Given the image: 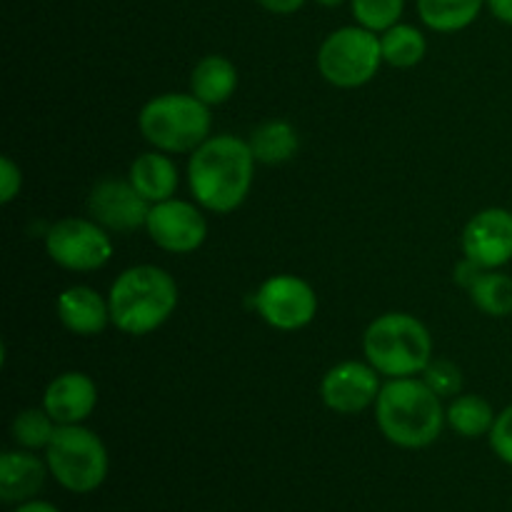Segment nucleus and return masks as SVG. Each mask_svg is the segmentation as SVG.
<instances>
[{
  "mask_svg": "<svg viewBox=\"0 0 512 512\" xmlns=\"http://www.w3.org/2000/svg\"><path fill=\"white\" fill-rule=\"evenodd\" d=\"M255 310L260 318L275 330H293L305 328L313 323L318 313V295L305 280L295 275H273L265 280L253 295Z\"/></svg>",
  "mask_w": 512,
  "mask_h": 512,
  "instance_id": "obj_9",
  "label": "nucleus"
},
{
  "mask_svg": "<svg viewBox=\"0 0 512 512\" xmlns=\"http://www.w3.org/2000/svg\"><path fill=\"white\" fill-rule=\"evenodd\" d=\"M465 258L485 270H498L512 260V213L505 208L480 210L463 230Z\"/></svg>",
  "mask_w": 512,
  "mask_h": 512,
  "instance_id": "obj_13",
  "label": "nucleus"
},
{
  "mask_svg": "<svg viewBox=\"0 0 512 512\" xmlns=\"http://www.w3.org/2000/svg\"><path fill=\"white\" fill-rule=\"evenodd\" d=\"M255 155L235 135H213L190 153L188 183L200 208L228 215L245 203L253 185Z\"/></svg>",
  "mask_w": 512,
  "mask_h": 512,
  "instance_id": "obj_1",
  "label": "nucleus"
},
{
  "mask_svg": "<svg viewBox=\"0 0 512 512\" xmlns=\"http://www.w3.org/2000/svg\"><path fill=\"white\" fill-rule=\"evenodd\" d=\"M98 405V388L85 373H63L45 388L43 408L58 425H80Z\"/></svg>",
  "mask_w": 512,
  "mask_h": 512,
  "instance_id": "obj_14",
  "label": "nucleus"
},
{
  "mask_svg": "<svg viewBox=\"0 0 512 512\" xmlns=\"http://www.w3.org/2000/svg\"><path fill=\"white\" fill-rule=\"evenodd\" d=\"M473 303L490 318H505L512 315V278L498 273V270H485L473 288L468 290Z\"/></svg>",
  "mask_w": 512,
  "mask_h": 512,
  "instance_id": "obj_23",
  "label": "nucleus"
},
{
  "mask_svg": "<svg viewBox=\"0 0 512 512\" xmlns=\"http://www.w3.org/2000/svg\"><path fill=\"white\" fill-rule=\"evenodd\" d=\"M495 418L490 403L480 395H458V398L450 403L445 420L450 423V428L455 430L463 438H480V435H490L493 430Z\"/></svg>",
  "mask_w": 512,
  "mask_h": 512,
  "instance_id": "obj_21",
  "label": "nucleus"
},
{
  "mask_svg": "<svg viewBox=\"0 0 512 512\" xmlns=\"http://www.w3.org/2000/svg\"><path fill=\"white\" fill-rule=\"evenodd\" d=\"M440 395L418 378H393L380 388L375 420L385 438L405 450H420L440 438L445 410Z\"/></svg>",
  "mask_w": 512,
  "mask_h": 512,
  "instance_id": "obj_2",
  "label": "nucleus"
},
{
  "mask_svg": "<svg viewBox=\"0 0 512 512\" xmlns=\"http://www.w3.org/2000/svg\"><path fill=\"white\" fill-rule=\"evenodd\" d=\"M150 240L168 253L185 255L198 250L208 235V223L198 205L188 200L170 198L163 203L150 205L148 220H145Z\"/></svg>",
  "mask_w": 512,
  "mask_h": 512,
  "instance_id": "obj_10",
  "label": "nucleus"
},
{
  "mask_svg": "<svg viewBox=\"0 0 512 512\" xmlns=\"http://www.w3.org/2000/svg\"><path fill=\"white\" fill-rule=\"evenodd\" d=\"M140 133L163 153H193L210 138V105L193 93H165L140 110Z\"/></svg>",
  "mask_w": 512,
  "mask_h": 512,
  "instance_id": "obj_5",
  "label": "nucleus"
},
{
  "mask_svg": "<svg viewBox=\"0 0 512 512\" xmlns=\"http://www.w3.org/2000/svg\"><path fill=\"white\" fill-rule=\"evenodd\" d=\"M485 0H418L420 20L438 33L468 28L483 10Z\"/></svg>",
  "mask_w": 512,
  "mask_h": 512,
  "instance_id": "obj_20",
  "label": "nucleus"
},
{
  "mask_svg": "<svg viewBox=\"0 0 512 512\" xmlns=\"http://www.w3.org/2000/svg\"><path fill=\"white\" fill-rule=\"evenodd\" d=\"M485 3H488L490 13H493L495 18L512 25V0H485Z\"/></svg>",
  "mask_w": 512,
  "mask_h": 512,
  "instance_id": "obj_31",
  "label": "nucleus"
},
{
  "mask_svg": "<svg viewBox=\"0 0 512 512\" xmlns=\"http://www.w3.org/2000/svg\"><path fill=\"white\" fill-rule=\"evenodd\" d=\"M383 63L380 38L363 25H348L323 40L318 68L328 83L338 88H360L378 75Z\"/></svg>",
  "mask_w": 512,
  "mask_h": 512,
  "instance_id": "obj_7",
  "label": "nucleus"
},
{
  "mask_svg": "<svg viewBox=\"0 0 512 512\" xmlns=\"http://www.w3.org/2000/svg\"><path fill=\"white\" fill-rule=\"evenodd\" d=\"M490 448L503 463L512 465V405L495 418L493 430H490Z\"/></svg>",
  "mask_w": 512,
  "mask_h": 512,
  "instance_id": "obj_27",
  "label": "nucleus"
},
{
  "mask_svg": "<svg viewBox=\"0 0 512 512\" xmlns=\"http://www.w3.org/2000/svg\"><path fill=\"white\" fill-rule=\"evenodd\" d=\"M380 373L370 363L345 360L325 373L320 398L333 413L355 415L373 405L380 395Z\"/></svg>",
  "mask_w": 512,
  "mask_h": 512,
  "instance_id": "obj_11",
  "label": "nucleus"
},
{
  "mask_svg": "<svg viewBox=\"0 0 512 512\" xmlns=\"http://www.w3.org/2000/svg\"><path fill=\"white\" fill-rule=\"evenodd\" d=\"M88 210L95 223L113 233H133L148 220L150 203L133 188L130 180L105 178L93 185Z\"/></svg>",
  "mask_w": 512,
  "mask_h": 512,
  "instance_id": "obj_12",
  "label": "nucleus"
},
{
  "mask_svg": "<svg viewBox=\"0 0 512 512\" xmlns=\"http://www.w3.org/2000/svg\"><path fill=\"white\" fill-rule=\"evenodd\" d=\"M403 8L405 0H353V15L358 25L373 30V33H385L388 28L398 25Z\"/></svg>",
  "mask_w": 512,
  "mask_h": 512,
  "instance_id": "obj_25",
  "label": "nucleus"
},
{
  "mask_svg": "<svg viewBox=\"0 0 512 512\" xmlns=\"http://www.w3.org/2000/svg\"><path fill=\"white\" fill-rule=\"evenodd\" d=\"M58 318L70 333L83 335H100L110 320V305L98 290L88 288V285H73V288L63 290L58 298Z\"/></svg>",
  "mask_w": 512,
  "mask_h": 512,
  "instance_id": "obj_15",
  "label": "nucleus"
},
{
  "mask_svg": "<svg viewBox=\"0 0 512 512\" xmlns=\"http://www.w3.org/2000/svg\"><path fill=\"white\" fill-rule=\"evenodd\" d=\"M423 380L440 398H453L463 388V373L450 360H430L428 368L423 370Z\"/></svg>",
  "mask_w": 512,
  "mask_h": 512,
  "instance_id": "obj_26",
  "label": "nucleus"
},
{
  "mask_svg": "<svg viewBox=\"0 0 512 512\" xmlns=\"http://www.w3.org/2000/svg\"><path fill=\"white\" fill-rule=\"evenodd\" d=\"M55 430H58V423L50 418L45 408L23 410V413L15 415L13 425H10L13 440L23 450H45L50 445V440H53Z\"/></svg>",
  "mask_w": 512,
  "mask_h": 512,
  "instance_id": "obj_24",
  "label": "nucleus"
},
{
  "mask_svg": "<svg viewBox=\"0 0 512 512\" xmlns=\"http://www.w3.org/2000/svg\"><path fill=\"white\" fill-rule=\"evenodd\" d=\"M48 473V463L33 455V450H8L0 455V500L3 503L35 500Z\"/></svg>",
  "mask_w": 512,
  "mask_h": 512,
  "instance_id": "obj_16",
  "label": "nucleus"
},
{
  "mask_svg": "<svg viewBox=\"0 0 512 512\" xmlns=\"http://www.w3.org/2000/svg\"><path fill=\"white\" fill-rule=\"evenodd\" d=\"M363 353L385 378H415L428 368L433 340L415 315L385 313L365 330Z\"/></svg>",
  "mask_w": 512,
  "mask_h": 512,
  "instance_id": "obj_4",
  "label": "nucleus"
},
{
  "mask_svg": "<svg viewBox=\"0 0 512 512\" xmlns=\"http://www.w3.org/2000/svg\"><path fill=\"white\" fill-rule=\"evenodd\" d=\"M250 150H253L255 160L265 165H280L295 158L300 148L298 130L285 120H268L260 128L253 130L250 135Z\"/></svg>",
  "mask_w": 512,
  "mask_h": 512,
  "instance_id": "obj_19",
  "label": "nucleus"
},
{
  "mask_svg": "<svg viewBox=\"0 0 512 512\" xmlns=\"http://www.w3.org/2000/svg\"><path fill=\"white\" fill-rule=\"evenodd\" d=\"M238 88V70L223 55H208L190 75V93L205 105H220L233 98Z\"/></svg>",
  "mask_w": 512,
  "mask_h": 512,
  "instance_id": "obj_18",
  "label": "nucleus"
},
{
  "mask_svg": "<svg viewBox=\"0 0 512 512\" xmlns=\"http://www.w3.org/2000/svg\"><path fill=\"white\" fill-rule=\"evenodd\" d=\"M383 60L393 68H413L425 58V35L415 25H393L380 35Z\"/></svg>",
  "mask_w": 512,
  "mask_h": 512,
  "instance_id": "obj_22",
  "label": "nucleus"
},
{
  "mask_svg": "<svg viewBox=\"0 0 512 512\" xmlns=\"http://www.w3.org/2000/svg\"><path fill=\"white\" fill-rule=\"evenodd\" d=\"M50 475L75 495L98 490L108 478V450L93 430L83 425H58L45 448Z\"/></svg>",
  "mask_w": 512,
  "mask_h": 512,
  "instance_id": "obj_6",
  "label": "nucleus"
},
{
  "mask_svg": "<svg viewBox=\"0 0 512 512\" xmlns=\"http://www.w3.org/2000/svg\"><path fill=\"white\" fill-rule=\"evenodd\" d=\"M130 183L148 200L150 205L170 200L178 190V168L163 150L158 153H143L130 165Z\"/></svg>",
  "mask_w": 512,
  "mask_h": 512,
  "instance_id": "obj_17",
  "label": "nucleus"
},
{
  "mask_svg": "<svg viewBox=\"0 0 512 512\" xmlns=\"http://www.w3.org/2000/svg\"><path fill=\"white\" fill-rule=\"evenodd\" d=\"M13 512H60L53 503H45V500H28V503H20Z\"/></svg>",
  "mask_w": 512,
  "mask_h": 512,
  "instance_id": "obj_32",
  "label": "nucleus"
},
{
  "mask_svg": "<svg viewBox=\"0 0 512 512\" xmlns=\"http://www.w3.org/2000/svg\"><path fill=\"white\" fill-rule=\"evenodd\" d=\"M483 273H485L483 265H478V263H475V260L465 258L463 263L455 265V283H458L460 288L470 290L475 285V280H478Z\"/></svg>",
  "mask_w": 512,
  "mask_h": 512,
  "instance_id": "obj_29",
  "label": "nucleus"
},
{
  "mask_svg": "<svg viewBox=\"0 0 512 512\" xmlns=\"http://www.w3.org/2000/svg\"><path fill=\"white\" fill-rule=\"evenodd\" d=\"M320 5H325V8H335V5H340L343 0H318Z\"/></svg>",
  "mask_w": 512,
  "mask_h": 512,
  "instance_id": "obj_33",
  "label": "nucleus"
},
{
  "mask_svg": "<svg viewBox=\"0 0 512 512\" xmlns=\"http://www.w3.org/2000/svg\"><path fill=\"white\" fill-rule=\"evenodd\" d=\"M110 320L125 335H148L178 308V285L158 265H135L118 275L108 293Z\"/></svg>",
  "mask_w": 512,
  "mask_h": 512,
  "instance_id": "obj_3",
  "label": "nucleus"
},
{
  "mask_svg": "<svg viewBox=\"0 0 512 512\" xmlns=\"http://www.w3.org/2000/svg\"><path fill=\"white\" fill-rule=\"evenodd\" d=\"M258 3L275 15H293L303 8L305 0H258Z\"/></svg>",
  "mask_w": 512,
  "mask_h": 512,
  "instance_id": "obj_30",
  "label": "nucleus"
},
{
  "mask_svg": "<svg viewBox=\"0 0 512 512\" xmlns=\"http://www.w3.org/2000/svg\"><path fill=\"white\" fill-rule=\"evenodd\" d=\"M20 185H23L20 168L8 158V155H3V158H0V203H13L15 195L20 193Z\"/></svg>",
  "mask_w": 512,
  "mask_h": 512,
  "instance_id": "obj_28",
  "label": "nucleus"
},
{
  "mask_svg": "<svg viewBox=\"0 0 512 512\" xmlns=\"http://www.w3.org/2000/svg\"><path fill=\"white\" fill-rule=\"evenodd\" d=\"M45 250L60 268L75 273L100 270L113 258V240L95 220L63 218L45 233Z\"/></svg>",
  "mask_w": 512,
  "mask_h": 512,
  "instance_id": "obj_8",
  "label": "nucleus"
}]
</instances>
